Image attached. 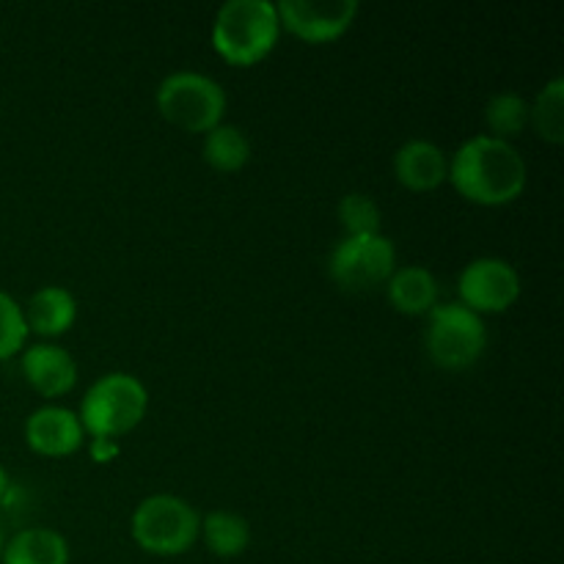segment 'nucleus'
Here are the masks:
<instances>
[{"instance_id": "1", "label": "nucleus", "mask_w": 564, "mask_h": 564, "mask_svg": "<svg viewBox=\"0 0 564 564\" xmlns=\"http://www.w3.org/2000/svg\"><path fill=\"white\" fill-rule=\"evenodd\" d=\"M446 180L479 207H505L527 191V160L510 141L474 135L449 160Z\"/></svg>"}, {"instance_id": "2", "label": "nucleus", "mask_w": 564, "mask_h": 564, "mask_svg": "<svg viewBox=\"0 0 564 564\" xmlns=\"http://www.w3.org/2000/svg\"><path fill=\"white\" fill-rule=\"evenodd\" d=\"M279 11L270 0H229L213 25V47L235 66H253L279 44Z\"/></svg>"}, {"instance_id": "3", "label": "nucleus", "mask_w": 564, "mask_h": 564, "mask_svg": "<svg viewBox=\"0 0 564 564\" xmlns=\"http://www.w3.org/2000/svg\"><path fill=\"white\" fill-rule=\"evenodd\" d=\"M149 408V391L135 375H102L86 391L80 405V424L91 438H119L141 424Z\"/></svg>"}, {"instance_id": "4", "label": "nucleus", "mask_w": 564, "mask_h": 564, "mask_svg": "<svg viewBox=\"0 0 564 564\" xmlns=\"http://www.w3.org/2000/svg\"><path fill=\"white\" fill-rule=\"evenodd\" d=\"M198 512L180 496H149L132 512V540L154 556H180L191 551L198 540Z\"/></svg>"}, {"instance_id": "5", "label": "nucleus", "mask_w": 564, "mask_h": 564, "mask_svg": "<svg viewBox=\"0 0 564 564\" xmlns=\"http://www.w3.org/2000/svg\"><path fill=\"white\" fill-rule=\"evenodd\" d=\"M158 110L169 124L207 135L224 121L226 91L202 72H174L160 83Z\"/></svg>"}, {"instance_id": "6", "label": "nucleus", "mask_w": 564, "mask_h": 564, "mask_svg": "<svg viewBox=\"0 0 564 564\" xmlns=\"http://www.w3.org/2000/svg\"><path fill=\"white\" fill-rule=\"evenodd\" d=\"M424 347L441 369L460 372L482 358L488 347V330H485L482 317L463 303H438L427 314Z\"/></svg>"}, {"instance_id": "7", "label": "nucleus", "mask_w": 564, "mask_h": 564, "mask_svg": "<svg viewBox=\"0 0 564 564\" xmlns=\"http://www.w3.org/2000/svg\"><path fill=\"white\" fill-rule=\"evenodd\" d=\"M394 270L397 251L386 235L341 237L328 259L330 279L347 292L375 290L386 284Z\"/></svg>"}, {"instance_id": "8", "label": "nucleus", "mask_w": 564, "mask_h": 564, "mask_svg": "<svg viewBox=\"0 0 564 564\" xmlns=\"http://www.w3.org/2000/svg\"><path fill=\"white\" fill-rule=\"evenodd\" d=\"M460 303L474 314H501L521 297V275L510 262L496 257L474 259L457 281Z\"/></svg>"}, {"instance_id": "9", "label": "nucleus", "mask_w": 564, "mask_h": 564, "mask_svg": "<svg viewBox=\"0 0 564 564\" xmlns=\"http://www.w3.org/2000/svg\"><path fill=\"white\" fill-rule=\"evenodd\" d=\"M279 22L308 44L339 39L358 14L356 0H281Z\"/></svg>"}, {"instance_id": "10", "label": "nucleus", "mask_w": 564, "mask_h": 564, "mask_svg": "<svg viewBox=\"0 0 564 564\" xmlns=\"http://www.w3.org/2000/svg\"><path fill=\"white\" fill-rule=\"evenodd\" d=\"M25 441L36 455L66 457L80 449V444L86 441V430H83L77 413L47 405L28 416Z\"/></svg>"}, {"instance_id": "11", "label": "nucleus", "mask_w": 564, "mask_h": 564, "mask_svg": "<svg viewBox=\"0 0 564 564\" xmlns=\"http://www.w3.org/2000/svg\"><path fill=\"white\" fill-rule=\"evenodd\" d=\"M394 174L400 180V185H405L408 191H435L449 176V158L433 141L416 138V141H408L397 149Z\"/></svg>"}, {"instance_id": "12", "label": "nucleus", "mask_w": 564, "mask_h": 564, "mask_svg": "<svg viewBox=\"0 0 564 564\" xmlns=\"http://www.w3.org/2000/svg\"><path fill=\"white\" fill-rule=\"evenodd\" d=\"M22 375L42 397H61L75 389L77 364L64 347L33 345L22 352Z\"/></svg>"}, {"instance_id": "13", "label": "nucleus", "mask_w": 564, "mask_h": 564, "mask_svg": "<svg viewBox=\"0 0 564 564\" xmlns=\"http://www.w3.org/2000/svg\"><path fill=\"white\" fill-rule=\"evenodd\" d=\"M28 330L39 336H61L77 317V301L64 286H42L22 308Z\"/></svg>"}, {"instance_id": "14", "label": "nucleus", "mask_w": 564, "mask_h": 564, "mask_svg": "<svg viewBox=\"0 0 564 564\" xmlns=\"http://www.w3.org/2000/svg\"><path fill=\"white\" fill-rule=\"evenodd\" d=\"M386 284H389L391 306L400 314L419 317V314H430L438 306V281L422 264H408V268L394 270Z\"/></svg>"}, {"instance_id": "15", "label": "nucleus", "mask_w": 564, "mask_h": 564, "mask_svg": "<svg viewBox=\"0 0 564 564\" xmlns=\"http://www.w3.org/2000/svg\"><path fill=\"white\" fill-rule=\"evenodd\" d=\"M3 564H69V545L53 529H22L0 551Z\"/></svg>"}, {"instance_id": "16", "label": "nucleus", "mask_w": 564, "mask_h": 564, "mask_svg": "<svg viewBox=\"0 0 564 564\" xmlns=\"http://www.w3.org/2000/svg\"><path fill=\"white\" fill-rule=\"evenodd\" d=\"M198 534L204 538L207 549L215 556H224V560L240 556L248 549V543H251V527H248L246 518L226 510L209 512L202 521V527H198Z\"/></svg>"}, {"instance_id": "17", "label": "nucleus", "mask_w": 564, "mask_h": 564, "mask_svg": "<svg viewBox=\"0 0 564 564\" xmlns=\"http://www.w3.org/2000/svg\"><path fill=\"white\" fill-rule=\"evenodd\" d=\"M202 152L207 165L229 174V171H240L248 163V158H251V141H248L240 127L218 124L215 130H209L204 135Z\"/></svg>"}, {"instance_id": "18", "label": "nucleus", "mask_w": 564, "mask_h": 564, "mask_svg": "<svg viewBox=\"0 0 564 564\" xmlns=\"http://www.w3.org/2000/svg\"><path fill=\"white\" fill-rule=\"evenodd\" d=\"M529 124L534 127L543 141L562 143L564 141V80L554 77L545 83L543 91L538 94L534 105H529Z\"/></svg>"}, {"instance_id": "19", "label": "nucleus", "mask_w": 564, "mask_h": 564, "mask_svg": "<svg viewBox=\"0 0 564 564\" xmlns=\"http://www.w3.org/2000/svg\"><path fill=\"white\" fill-rule=\"evenodd\" d=\"M485 121L499 141H510L521 135L529 124V102L516 91H501L490 97L485 108Z\"/></svg>"}, {"instance_id": "20", "label": "nucleus", "mask_w": 564, "mask_h": 564, "mask_svg": "<svg viewBox=\"0 0 564 564\" xmlns=\"http://www.w3.org/2000/svg\"><path fill=\"white\" fill-rule=\"evenodd\" d=\"M339 224L345 229V237L380 235L383 215H380V207L375 204L372 196H367V193H347L339 202Z\"/></svg>"}, {"instance_id": "21", "label": "nucleus", "mask_w": 564, "mask_h": 564, "mask_svg": "<svg viewBox=\"0 0 564 564\" xmlns=\"http://www.w3.org/2000/svg\"><path fill=\"white\" fill-rule=\"evenodd\" d=\"M28 325L22 306L9 295V292L0 290V361L11 358L14 352H20L25 347L28 339Z\"/></svg>"}, {"instance_id": "22", "label": "nucleus", "mask_w": 564, "mask_h": 564, "mask_svg": "<svg viewBox=\"0 0 564 564\" xmlns=\"http://www.w3.org/2000/svg\"><path fill=\"white\" fill-rule=\"evenodd\" d=\"M88 455L94 463H113L121 455V446L113 438H91L88 441Z\"/></svg>"}, {"instance_id": "23", "label": "nucleus", "mask_w": 564, "mask_h": 564, "mask_svg": "<svg viewBox=\"0 0 564 564\" xmlns=\"http://www.w3.org/2000/svg\"><path fill=\"white\" fill-rule=\"evenodd\" d=\"M9 496H11V479H9V474L0 468V505H6V501H9Z\"/></svg>"}, {"instance_id": "24", "label": "nucleus", "mask_w": 564, "mask_h": 564, "mask_svg": "<svg viewBox=\"0 0 564 564\" xmlns=\"http://www.w3.org/2000/svg\"><path fill=\"white\" fill-rule=\"evenodd\" d=\"M0 551H3V538H0Z\"/></svg>"}]
</instances>
